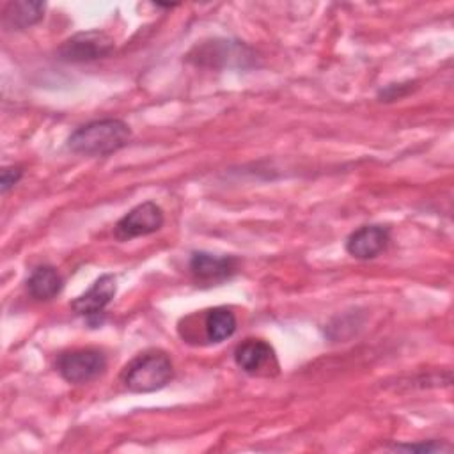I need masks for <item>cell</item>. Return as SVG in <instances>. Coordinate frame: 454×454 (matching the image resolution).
<instances>
[{"mask_svg":"<svg viewBox=\"0 0 454 454\" xmlns=\"http://www.w3.org/2000/svg\"><path fill=\"white\" fill-rule=\"evenodd\" d=\"M129 140L131 129L124 121L101 119L74 129L67 138V149L85 156H106L122 149Z\"/></svg>","mask_w":454,"mask_h":454,"instance_id":"1","label":"cell"},{"mask_svg":"<svg viewBox=\"0 0 454 454\" xmlns=\"http://www.w3.org/2000/svg\"><path fill=\"white\" fill-rule=\"evenodd\" d=\"M174 376L170 356L161 349H147L137 355L121 372V381L129 392L147 394L161 390Z\"/></svg>","mask_w":454,"mask_h":454,"instance_id":"2","label":"cell"},{"mask_svg":"<svg viewBox=\"0 0 454 454\" xmlns=\"http://www.w3.org/2000/svg\"><path fill=\"white\" fill-rule=\"evenodd\" d=\"M55 365L67 383H87L105 371L106 356L96 348L71 349L62 353Z\"/></svg>","mask_w":454,"mask_h":454,"instance_id":"3","label":"cell"},{"mask_svg":"<svg viewBox=\"0 0 454 454\" xmlns=\"http://www.w3.org/2000/svg\"><path fill=\"white\" fill-rule=\"evenodd\" d=\"M163 222H165V216L161 207L153 200H145L137 204L122 218H119L114 229V236L119 241L147 236L160 231Z\"/></svg>","mask_w":454,"mask_h":454,"instance_id":"4","label":"cell"},{"mask_svg":"<svg viewBox=\"0 0 454 454\" xmlns=\"http://www.w3.org/2000/svg\"><path fill=\"white\" fill-rule=\"evenodd\" d=\"M114 50V39L101 30L78 32L59 48V59L64 62H90L106 57Z\"/></svg>","mask_w":454,"mask_h":454,"instance_id":"5","label":"cell"},{"mask_svg":"<svg viewBox=\"0 0 454 454\" xmlns=\"http://www.w3.org/2000/svg\"><path fill=\"white\" fill-rule=\"evenodd\" d=\"M115 293H117L115 277L110 273H105L99 278H96V282L83 294L76 296L71 301V309L78 316H83L87 319H96L105 312L106 305L114 300Z\"/></svg>","mask_w":454,"mask_h":454,"instance_id":"6","label":"cell"},{"mask_svg":"<svg viewBox=\"0 0 454 454\" xmlns=\"http://www.w3.org/2000/svg\"><path fill=\"white\" fill-rule=\"evenodd\" d=\"M390 232L383 225H362L346 239V252L360 261L378 257L388 247Z\"/></svg>","mask_w":454,"mask_h":454,"instance_id":"7","label":"cell"},{"mask_svg":"<svg viewBox=\"0 0 454 454\" xmlns=\"http://www.w3.org/2000/svg\"><path fill=\"white\" fill-rule=\"evenodd\" d=\"M238 270V259L232 255H215L209 252H193L190 257V273L197 282L216 284Z\"/></svg>","mask_w":454,"mask_h":454,"instance_id":"8","label":"cell"},{"mask_svg":"<svg viewBox=\"0 0 454 454\" xmlns=\"http://www.w3.org/2000/svg\"><path fill=\"white\" fill-rule=\"evenodd\" d=\"M248 57H252L248 48L231 41L204 43L190 53V60H195V64L215 66V67L231 66L234 62L243 66V59H248Z\"/></svg>","mask_w":454,"mask_h":454,"instance_id":"9","label":"cell"},{"mask_svg":"<svg viewBox=\"0 0 454 454\" xmlns=\"http://www.w3.org/2000/svg\"><path fill=\"white\" fill-rule=\"evenodd\" d=\"M236 365L247 374H261L275 362L273 348L261 339H247L234 351Z\"/></svg>","mask_w":454,"mask_h":454,"instance_id":"10","label":"cell"},{"mask_svg":"<svg viewBox=\"0 0 454 454\" xmlns=\"http://www.w3.org/2000/svg\"><path fill=\"white\" fill-rule=\"evenodd\" d=\"M64 287L60 273L53 266H37L27 278V293L37 301H48L55 298Z\"/></svg>","mask_w":454,"mask_h":454,"instance_id":"11","label":"cell"},{"mask_svg":"<svg viewBox=\"0 0 454 454\" xmlns=\"http://www.w3.org/2000/svg\"><path fill=\"white\" fill-rule=\"evenodd\" d=\"M44 2H9L4 11V25L12 30H23L35 25L44 16Z\"/></svg>","mask_w":454,"mask_h":454,"instance_id":"12","label":"cell"},{"mask_svg":"<svg viewBox=\"0 0 454 454\" xmlns=\"http://www.w3.org/2000/svg\"><path fill=\"white\" fill-rule=\"evenodd\" d=\"M236 316L227 307H215L206 312L204 328L211 342H222L232 337V333L236 332Z\"/></svg>","mask_w":454,"mask_h":454,"instance_id":"13","label":"cell"},{"mask_svg":"<svg viewBox=\"0 0 454 454\" xmlns=\"http://www.w3.org/2000/svg\"><path fill=\"white\" fill-rule=\"evenodd\" d=\"M394 450H406V452H443V450H450V445L442 443V442H422V443H401L395 445Z\"/></svg>","mask_w":454,"mask_h":454,"instance_id":"14","label":"cell"},{"mask_svg":"<svg viewBox=\"0 0 454 454\" xmlns=\"http://www.w3.org/2000/svg\"><path fill=\"white\" fill-rule=\"evenodd\" d=\"M23 176L21 167H4L0 174V190L2 193H7Z\"/></svg>","mask_w":454,"mask_h":454,"instance_id":"15","label":"cell"},{"mask_svg":"<svg viewBox=\"0 0 454 454\" xmlns=\"http://www.w3.org/2000/svg\"><path fill=\"white\" fill-rule=\"evenodd\" d=\"M410 90H411L410 82L408 83H390L383 90H380V98H381V101H394V99L406 96Z\"/></svg>","mask_w":454,"mask_h":454,"instance_id":"16","label":"cell"}]
</instances>
